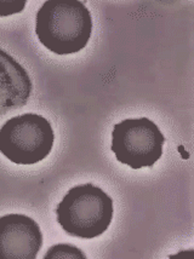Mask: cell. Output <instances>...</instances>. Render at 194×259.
I'll list each match as a JSON object with an SVG mask.
<instances>
[{
    "mask_svg": "<svg viewBox=\"0 0 194 259\" xmlns=\"http://www.w3.org/2000/svg\"><path fill=\"white\" fill-rule=\"evenodd\" d=\"M35 33L39 41L56 55H70L88 45L92 18L83 2H45L36 12Z\"/></svg>",
    "mask_w": 194,
    "mask_h": 259,
    "instance_id": "obj_1",
    "label": "cell"
},
{
    "mask_svg": "<svg viewBox=\"0 0 194 259\" xmlns=\"http://www.w3.org/2000/svg\"><path fill=\"white\" fill-rule=\"evenodd\" d=\"M57 222L70 236L95 239L113 220V200L101 188L88 183L68 190L56 208Z\"/></svg>",
    "mask_w": 194,
    "mask_h": 259,
    "instance_id": "obj_2",
    "label": "cell"
},
{
    "mask_svg": "<svg viewBox=\"0 0 194 259\" xmlns=\"http://www.w3.org/2000/svg\"><path fill=\"white\" fill-rule=\"evenodd\" d=\"M54 141L50 121L39 114L15 116L0 127V153L18 165L43 161L51 153Z\"/></svg>",
    "mask_w": 194,
    "mask_h": 259,
    "instance_id": "obj_3",
    "label": "cell"
},
{
    "mask_svg": "<svg viewBox=\"0 0 194 259\" xmlns=\"http://www.w3.org/2000/svg\"><path fill=\"white\" fill-rule=\"evenodd\" d=\"M164 143V135L152 120L126 119L113 127L110 149L119 162L138 169L156 165Z\"/></svg>",
    "mask_w": 194,
    "mask_h": 259,
    "instance_id": "obj_4",
    "label": "cell"
},
{
    "mask_svg": "<svg viewBox=\"0 0 194 259\" xmlns=\"http://www.w3.org/2000/svg\"><path fill=\"white\" fill-rule=\"evenodd\" d=\"M43 246L39 224L24 214L0 217V259H35Z\"/></svg>",
    "mask_w": 194,
    "mask_h": 259,
    "instance_id": "obj_5",
    "label": "cell"
},
{
    "mask_svg": "<svg viewBox=\"0 0 194 259\" xmlns=\"http://www.w3.org/2000/svg\"><path fill=\"white\" fill-rule=\"evenodd\" d=\"M32 81L15 58L0 50V116L23 107L32 94Z\"/></svg>",
    "mask_w": 194,
    "mask_h": 259,
    "instance_id": "obj_6",
    "label": "cell"
},
{
    "mask_svg": "<svg viewBox=\"0 0 194 259\" xmlns=\"http://www.w3.org/2000/svg\"><path fill=\"white\" fill-rule=\"evenodd\" d=\"M86 259V255L82 249L69 243H58L54 245L50 249H48L44 259Z\"/></svg>",
    "mask_w": 194,
    "mask_h": 259,
    "instance_id": "obj_7",
    "label": "cell"
},
{
    "mask_svg": "<svg viewBox=\"0 0 194 259\" xmlns=\"http://www.w3.org/2000/svg\"><path fill=\"white\" fill-rule=\"evenodd\" d=\"M26 0H0V17L11 16V15L20 14L26 8Z\"/></svg>",
    "mask_w": 194,
    "mask_h": 259,
    "instance_id": "obj_8",
    "label": "cell"
}]
</instances>
